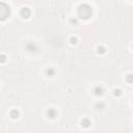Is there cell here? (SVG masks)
I'll return each instance as SVG.
<instances>
[{
	"mask_svg": "<svg viewBox=\"0 0 133 133\" xmlns=\"http://www.w3.org/2000/svg\"><path fill=\"white\" fill-rule=\"evenodd\" d=\"M30 14H31V12H30V10L28 7H23L21 10H20V15H21V17L22 18H24V19L29 18Z\"/></svg>",
	"mask_w": 133,
	"mask_h": 133,
	"instance_id": "obj_3",
	"label": "cell"
},
{
	"mask_svg": "<svg viewBox=\"0 0 133 133\" xmlns=\"http://www.w3.org/2000/svg\"><path fill=\"white\" fill-rule=\"evenodd\" d=\"M98 52L101 53V54H103V53L105 52V48L104 47H98Z\"/></svg>",
	"mask_w": 133,
	"mask_h": 133,
	"instance_id": "obj_11",
	"label": "cell"
},
{
	"mask_svg": "<svg viewBox=\"0 0 133 133\" xmlns=\"http://www.w3.org/2000/svg\"><path fill=\"white\" fill-rule=\"evenodd\" d=\"M92 14H93L92 6L89 4L84 3L78 7V16L81 19H89V17H92Z\"/></svg>",
	"mask_w": 133,
	"mask_h": 133,
	"instance_id": "obj_1",
	"label": "cell"
},
{
	"mask_svg": "<svg viewBox=\"0 0 133 133\" xmlns=\"http://www.w3.org/2000/svg\"><path fill=\"white\" fill-rule=\"evenodd\" d=\"M81 124H82V126H83V127L87 128V127H89V126L90 125V122H89V118H83V120H82V123H81Z\"/></svg>",
	"mask_w": 133,
	"mask_h": 133,
	"instance_id": "obj_6",
	"label": "cell"
},
{
	"mask_svg": "<svg viewBox=\"0 0 133 133\" xmlns=\"http://www.w3.org/2000/svg\"><path fill=\"white\" fill-rule=\"evenodd\" d=\"M27 50L29 51H35L36 50V46L34 44H28L27 45Z\"/></svg>",
	"mask_w": 133,
	"mask_h": 133,
	"instance_id": "obj_7",
	"label": "cell"
},
{
	"mask_svg": "<svg viewBox=\"0 0 133 133\" xmlns=\"http://www.w3.org/2000/svg\"><path fill=\"white\" fill-rule=\"evenodd\" d=\"M126 80H127V82L128 83H133V75H131V74L127 75Z\"/></svg>",
	"mask_w": 133,
	"mask_h": 133,
	"instance_id": "obj_9",
	"label": "cell"
},
{
	"mask_svg": "<svg viewBox=\"0 0 133 133\" xmlns=\"http://www.w3.org/2000/svg\"><path fill=\"white\" fill-rule=\"evenodd\" d=\"M48 117L50 118H54L56 117V111L54 109H49L48 110Z\"/></svg>",
	"mask_w": 133,
	"mask_h": 133,
	"instance_id": "obj_4",
	"label": "cell"
},
{
	"mask_svg": "<svg viewBox=\"0 0 133 133\" xmlns=\"http://www.w3.org/2000/svg\"><path fill=\"white\" fill-rule=\"evenodd\" d=\"M121 94H122V93H121L120 89H115L114 90V96H121Z\"/></svg>",
	"mask_w": 133,
	"mask_h": 133,
	"instance_id": "obj_13",
	"label": "cell"
},
{
	"mask_svg": "<svg viewBox=\"0 0 133 133\" xmlns=\"http://www.w3.org/2000/svg\"><path fill=\"white\" fill-rule=\"evenodd\" d=\"M10 117L13 118H17L19 117V112L17 111V110H12V111H10Z\"/></svg>",
	"mask_w": 133,
	"mask_h": 133,
	"instance_id": "obj_8",
	"label": "cell"
},
{
	"mask_svg": "<svg viewBox=\"0 0 133 133\" xmlns=\"http://www.w3.org/2000/svg\"><path fill=\"white\" fill-rule=\"evenodd\" d=\"M95 94L97 95V96H100L103 94V89L100 86H97V87H95Z\"/></svg>",
	"mask_w": 133,
	"mask_h": 133,
	"instance_id": "obj_5",
	"label": "cell"
},
{
	"mask_svg": "<svg viewBox=\"0 0 133 133\" xmlns=\"http://www.w3.org/2000/svg\"><path fill=\"white\" fill-rule=\"evenodd\" d=\"M47 74L49 76H53V75H54V70H53V69H48L47 70Z\"/></svg>",
	"mask_w": 133,
	"mask_h": 133,
	"instance_id": "obj_10",
	"label": "cell"
},
{
	"mask_svg": "<svg viewBox=\"0 0 133 133\" xmlns=\"http://www.w3.org/2000/svg\"><path fill=\"white\" fill-rule=\"evenodd\" d=\"M71 43H72V44H76V43H77V39L74 38V36H73V38H71Z\"/></svg>",
	"mask_w": 133,
	"mask_h": 133,
	"instance_id": "obj_12",
	"label": "cell"
},
{
	"mask_svg": "<svg viewBox=\"0 0 133 133\" xmlns=\"http://www.w3.org/2000/svg\"><path fill=\"white\" fill-rule=\"evenodd\" d=\"M4 60H5V56L2 55V61H4Z\"/></svg>",
	"mask_w": 133,
	"mask_h": 133,
	"instance_id": "obj_14",
	"label": "cell"
},
{
	"mask_svg": "<svg viewBox=\"0 0 133 133\" xmlns=\"http://www.w3.org/2000/svg\"><path fill=\"white\" fill-rule=\"evenodd\" d=\"M10 6L7 4H5L4 2H1V4H0V17H1V20L6 19L10 16Z\"/></svg>",
	"mask_w": 133,
	"mask_h": 133,
	"instance_id": "obj_2",
	"label": "cell"
}]
</instances>
